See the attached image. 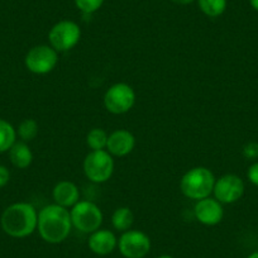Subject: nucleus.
<instances>
[{
	"mask_svg": "<svg viewBox=\"0 0 258 258\" xmlns=\"http://www.w3.org/2000/svg\"><path fill=\"white\" fill-rule=\"evenodd\" d=\"M247 258H258V250H255V252H252L250 254H248Z\"/></svg>",
	"mask_w": 258,
	"mask_h": 258,
	"instance_id": "bb28decb",
	"label": "nucleus"
},
{
	"mask_svg": "<svg viewBox=\"0 0 258 258\" xmlns=\"http://www.w3.org/2000/svg\"><path fill=\"white\" fill-rule=\"evenodd\" d=\"M70 210L57 204H49L38 212L37 230L48 244H59L68 239L73 230Z\"/></svg>",
	"mask_w": 258,
	"mask_h": 258,
	"instance_id": "f257e3e1",
	"label": "nucleus"
},
{
	"mask_svg": "<svg viewBox=\"0 0 258 258\" xmlns=\"http://www.w3.org/2000/svg\"><path fill=\"white\" fill-rule=\"evenodd\" d=\"M151 248L150 235L142 230L129 229L118 238V249L124 258H146Z\"/></svg>",
	"mask_w": 258,
	"mask_h": 258,
	"instance_id": "1a4fd4ad",
	"label": "nucleus"
},
{
	"mask_svg": "<svg viewBox=\"0 0 258 258\" xmlns=\"http://www.w3.org/2000/svg\"><path fill=\"white\" fill-rule=\"evenodd\" d=\"M17 142V129L9 121L0 119V153L8 152Z\"/></svg>",
	"mask_w": 258,
	"mask_h": 258,
	"instance_id": "a211bd4d",
	"label": "nucleus"
},
{
	"mask_svg": "<svg viewBox=\"0 0 258 258\" xmlns=\"http://www.w3.org/2000/svg\"><path fill=\"white\" fill-rule=\"evenodd\" d=\"M243 157L249 161L258 160V143L257 142H248L243 146L242 148Z\"/></svg>",
	"mask_w": 258,
	"mask_h": 258,
	"instance_id": "4be33fe9",
	"label": "nucleus"
},
{
	"mask_svg": "<svg viewBox=\"0 0 258 258\" xmlns=\"http://www.w3.org/2000/svg\"><path fill=\"white\" fill-rule=\"evenodd\" d=\"M58 63V52L49 44H38L27 52L24 64L27 70L34 75H47L56 69Z\"/></svg>",
	"mask_w": 258,
	"mask_h": 258,
	"instance_id": "6e6552de",
	"label": "nucleus"
},
{
	"mask_svg": "<svg viewBox=\"0 0 258 258\" xmlns=\"http://www.w3.org/2000/svg\"><path fill=\"white\" fill-rule=\"evenodd\" d=\"M105 0H74L75 7L78 11H80L83 14L90 16L98 12L103 7Z\"/></svg>",
	"mask_w": 258,
	"mask_h": 258,
	"instance_id": "412c9836",
	"label": "nucleus"
},
{
	"mask_svg": "<svg viewBox=\"0 0 258 258\" xmlns=\"http://www.w3.org/2000/svg\"><path fill=\"white\" fill-rule=\"evenodd\" d=\"M136 91L126 83H116L109 86L103 98L106 110L114 115H121L133 109L136 104Z\"/></svg>",
	"mask_w": 258,
	"mask_h": 258,
	"instance_id": "423d86ee",
	"label": "nucleus"
},
{
	"mask_svg": "<svg viewBox=\"0 0 258 258\" xmlns=\"http://www.w3.org/2000/svg\"><path fill=\"white\" fill-rule=\"evenodd\" d=\"M8 152L12 165L19 170L28 168L33 162V152H32L31 147L23 141L14 143Z\"/></svg>",
	"mask_w": 258,
	"mask_h": 258,
	"instance_id": "2eb2a0df",
	"label": "nucleus"
},
{
	"mask_svg": "<svg viewBox=\"0 0 258 258\" xmlns=\"http://www.w3.org/2000/svg\"><path fill=\"white\" fill-rule=\"evenodd\" d=\"M156 258H175V257H173V255H170V254H161Z\"/></svg>",
	"mask_w": 258,
	"mask_h": 258,
	"instance_id": "cd10ccee",
	"label": "nucleus"
},
{
	"mask_svg": "<svg viewBox=\"0 0 258 258\" xmlns=\"http://www.w3.org/2000/svg\"><path fill=\"white\" fill-rule=\"evenodd\" d=\"M133 223H135V214L132 209L128 207H120L114 210L111 215V225L115 230L123 233L126 230L132 229Z\"/></svg>",
	"mask_w": 258,
	"mask_h": 258,
	"instance_id": "dca6fc26",
	"label": "nucleus"
},
{
	"mask_svg": "<svg viewBox=\"0 0 258 258\" xmlns=\"http://www.w3.org/2000/svg\"><path fill=\"white\" fill-rule=\"evenodd\" d=\"M245 191L244 181L235 173H225L215 180L214 198L219 203L224 204H234L243 198Z\"/></svg>",
	"mask_w": 258,
	"mask_h": 258,
	"instance_id": "9d476101",
	"label": "nucleus"
},
{
	"mask_svg": "<svg viewBox=\"0 0 258 258\" xmlns=\"http://www.w3.org/2000/svg\"><path fill=\"white\" fill-rule=\"evenodd\" d=\"M39 132V125L37 123V120L34 119H24L23 121H21V124L18 125L17 129V136H19L23 142H31L34 138L38 136Z\"/></svg>",
	"mask_w": 258,
	"mask_h": 258,
	"instance_id": "aec40b11",
	"label": "nucleus"
},
{
	"mask_svg": "<svg viewBox=\"0 0 258 258\" xmlns=\"http://www.w3.org/2000/svg\"><path fill=\"white\" fill-rule=\"evenodd\" d=\"M175 4H178V6H188V4L197 2V0H171Z\"/></svg>",
	"mask_w": 258,
	"mask_h": 258,
	"instance_id": "393cba45",
	"label": "nucleus"
},
{
	"mask_svg": "<svg viewBox=\"0 0 258 258\" xmlns=\"http://www.w3.org/2000/svg\"><path fill=\"white\" fill-rule=\"evenodd\" d=\"M194 215L198 222L207 227L218 225L224 218V208L222 203L218 202L215 198H205L198 200L194 207Z\"/></svg>",
	"mask_w": 258,
	"mask_h": 258,
	"instance_id": "9b49d317",
	"label": "nucleus"
},
{
	"mask_svg": "<svg viewBox=\"0 0 258 258\" xmlns=\"http://www.w3.org/2000/svg\"><path fill=\"white\" fill-rule=\"evenodd\" d=\"M52 199L54 204L70 209L80 202V190L73 181L62 180L54 185L52 190Z\"/></svg>",
	"mask_w": 258,
	"mask_h": 258,
	"instance_id": "4468645a",
	"label": "nucleus"
},
{
	"mask_svg": "<svg viewBox=\"0 0 258 258\" xmlns=\"http://www.w3.org/2000/svg\"><path fill=\"white\" fill-rule=\"evenodd\" d=\"M38 212L29 203H14L2 214L0 225L12 238H27L37 230Z\"/></svg>",
	"mask_w": 258,
	"mask_h": 258,
	"instance_id": "f03ea898",
	"label": "nucleus"
},
{
	"mask_svg": "<svg viewBox=\"0 0 258 258\" xmlns=\"http://www.w3.org/2000/svg\"><path fill=\"white\" fill-rule=\"evenodd\" d=\"M73 227L79 232L91 234L100 229L104 222V214L100 208L89 200H80L70 210Z\"/></svg>",
	"mask_w": 258,
	"mask_h": 258,
	"instance_id": "39448f33",
	"label": "nucleus"
},
{
	"mask_svg": "<svg viewBox=\"0 0 258 258\" xmlns=\"http://www.w3.org/2000/svg\"><path fill=\"white\" fill-rule=\"evenodd\" d=\"M198 7L204 16L209 18H218L227 11V0H197Z\"/></svg>",
	"mask_w": 258,
	"mask_h": 258,
	"instance_id": "f3484780",
	"label": "nucleus"
},
{
	"mask_svg": "<svg viewBox=\"0 0 258 258\" xmlns=\"http://www.w3.org/2000/svg\"><path fill=\"white\" fill-rule=\"evenodd\" d=\"M89 249L96 255H108L118 248V238L109 229H98L89 234Z\"/></svg>",
	"mask_w": 258,
	"mask_h": 258,
	"instance_id": "ddd939ff",
	"label": "nucleus"
},
{
	"mask_svg": "<svg viewBox=\"0 0 258 258\" xmlns=\"http://www.w3.org/2000/svg\"><path fill=\"white\" fill-rule=\"evenodd\" d=\"M11 180V172L6 166L0 165V188L4 187Z\"/></svg>",
	"mask_w": 258,
	"mask_h": 258,
	"instance_id": "b1692460",
	"label": "nucleus"
},
{
	"mask_svg": "<svg viewBox=\"0 0 258 258\" xmlns=\"http://www.w3.org/2000/svg\"><path fill=\"white\" fill-rule=\"evenodd\" d=\"M215 176L208 167L197 166L186 171L180 180V190L190 200H202L209 198L215 185Z\"/></svg>",
	"mask_w": 258,
	"mask_h": 258,
	"instance_id": "7ed1b4c3",
	"label": "nucleus"
},
{
	"mask_svg": "<svg viewBox=\"0 0 258 258\" xmlns=\"http://www.w3.org/2000/svg\"><path fill=\"white\" fill-rule=\"evenodd\" d=\"M109 135L105 129L103 128H93L89 131L86 135V145L91 151H101L106 150L108 145Z\"/></svg>",
	"mask_w": 258,
	"mask_h": 258,
	"instance_id": "6ab92c4d",
	"label": "nucleus"
},
{
	"mask_svg": "<svg viewBox=\"0 0 258 258\" xmlns=\"http://www.w3.org/2000/svg\"><path fill=\"white\" fill-rule=\"evenodd\" d=\"M81 39V28L76 22L63 19L52 26L48 32V42L57 52H68L76 47Z\"/></svg>",
	"mask_w": 258,
	"mask_h": 258,
	"instance_id": "0eeeda50",
	"label": "nucleus"
},
{
	"mask_svg": "<svg viewBox=\"0 0 258 258\" xmlns=\"http://www.w3.org/2000/svg\"><path fill=\"white\" fill-rule=\"evenodd\" d=\"M115 168L114 158L106 150L90 151L85 156L83 170L86 178L94 183H104L111 178Z\"/></svg>",
	"mask_w": 258,
	"mask_h": 258,
	"instance_id": "20e7f679",
	"label": "nucleus"
},
{
	"mask_svg": "<svg viewBox=\"0 0 258 258\" xmlns=\"http://www.w3.org/2000/svg\"><path fill=\"white\" fill-rule=\"evenodd\" d=\"M247 178L252 185L258 187V161H254L247 170Z\"/></svg>",
	"mask_w": 258,
	"mask_h": 258,
	"instance_id": "5701e85b",
	"label": "nucleus"
},
{
	"mask_svg": "<svg viewBox=\"0 0 258 258\" xmlns=\"http://www.w3.org/2000/svg\"><path fill=\"white\" fill-rule=\"evenodd\" d=\"M249 4L255 12H258V0H249Z\"/></svg>",
	"mask_w": 258,
	"mask_h": 258,
	"instance_id": "a878e982",
	"label": "nucleus"
},
{
	"mask_svg": "<svg viewBox=\"0 0 258 258\" xmlns=\"http://www.w3.org/2000/svg\"><path fill=\"white\" fill-rule=\"evenodd\" d=\"M136 147V137L126 129H116L109 135L106 151L113 157H125L131 155Z\"/></svg>",
	"mask_w": 258,
	"mask_h": 258,
	"instance_id": "f8f14e48",
	"label": "nucleus"
}]
</instances>
